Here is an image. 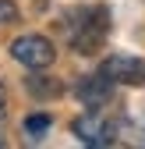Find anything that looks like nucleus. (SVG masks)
Listing matches in <instances>:
<instances>
[{
    "mask_svg": "<svg viewBox=\"0 0 145 149\" xmlns=\"http://www.w3.org/2000/svg\"><path fill=\"white\" fill-rule=\"evenodd\" d=\"M99 74H106L110 82H124V85H145V61L128 57V53H113L103 61Z\"/></svg>",
    "mask_w": 145,
    "mask_h": 149,
    "instance_id": "nucleus-2",
    "label": "nucleus"
},
{
    "mask_svg": "<svg viewBox=\"0 0 145 149\" xmlns=\"http://www.w3.org/2000/svg\"><path fill=\"white\" fill-rule=\"evenodd\" d=\"M75 135L85 142V146H110L113 142V128L106 124L99 114H81V117H75Z\"/></svg>",
    "mask_w": 145,
    "mask_h": 149,
    "instance_id": "nucleus-4",
    "label": "nucleus"
},
{
    "mask_svg": "<svg viewBox=\"0 0 145 149\" xmlns=\"http://www.w3.org/2000/svg\"><path fill=\"white\" fill-rule=\"evenodd\" d=\"M7 22H18V7H14V0H0V25H7Z\"/></svg>",
    "mask_w": 145,
    "mask_h": 149,
    "instance_id": "nucleus-7",
    "label": "nucleus"
},
{
    "mask_svg": "<svg viewBox=\"0 0 145 149\" xmlns=\"http://www.w3.org/2000/svg\"><path fill=\"white\" fill-rule=\"evenodd\" d=\"M4 107H7V85L0 82V114H4Z\"/></svg>",
    "mask_w": 145,
    "mask_h": 149,
    "instance_id": "nucleus-8",
    "label": "nucleus"
},
{
    "mask_svg": "<svg viewBox=\"0 0 145 149\" xmlns=\"http://www.w3.org/2000/svg\"><path fill=\"white\" fill-rule=\"evenodd\" d=\"M88 22H78V29L71 32V43L78 46V53H92L103 43V32H106V11H85Z\"/></svg>",
    "mask_w": 145,
    "mask_h": 149,
    "instance_id": "nucleus-3",
    "label": "nucleus"
},
{
    "mask_svg": "<svg viewBox=\"0 0 145 149\" xmlns=\"http://www.w3.org/2000/svg\"><path fill=\"white\" fill-rule=\"evenodd\" d=\"M110 78L106 74H92V78H85V82H78V100L85 103V107H99L103 100H110Z\"/></svg>",
    "mask_w": 145,
    "mask_h": 149,
    "instance_id": "nucleus-5",
    "label": "nucleus"
},
{
    "mask_svg": "<svg viewBox=\"0 0 145 149\" xmlns=\"http://www.w3.org/2000/svg\"><path fill=\"white\" fill-rule=\"evenodd\" d=\"M11 57L18 64L25 68H50L53 57H57V50H53V43L46 39V36H18V39L11 43Z\"/></svg>",
    "mask_w": 145,
    "mask_h": 149,
    "instance_id": "nucleus-1",
    "label": "nucleus"
},
{
    "mask_svg": "<svg viewBox=\"0 0 145 149\" xmlns=\"http://www.w3.org/2000/svg\"><path fill=\"white\" fill-rule=\"evenodd\" d=\"M50 128V114H32V117H25V132L28 135H43Z\"/></svg>",
    "mask_w": 145,
    "mask_h": 149,
    "instance_id": "nucleus-6",
    "label": "nucleus"
}]
</instances>
